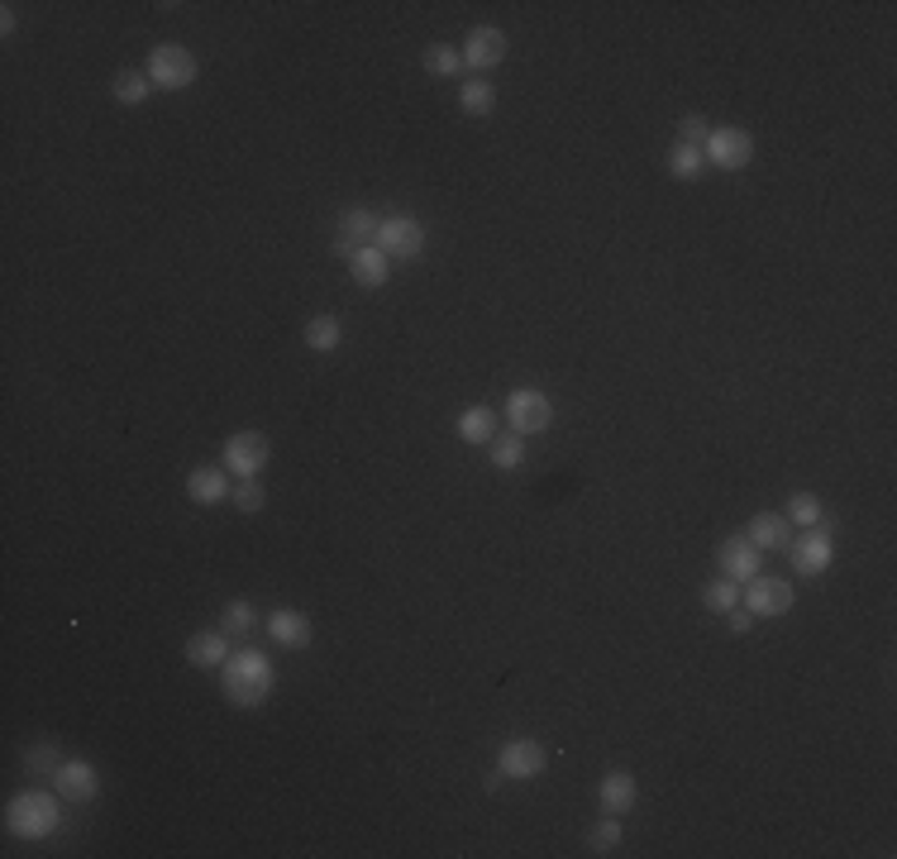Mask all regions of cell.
I'll list each match as a JSON object with an SVG mask.
<instances>
[{"mask_svg": "<svg viewBox=\"0 0 897 859\" xmlns=\"http://www.w3.org/2000/svg\"><path fill=\"white\" fill-rule=\"evenodd\" d=\"M377 216H373V210H368V206H353V210H345V216H339V230H335V244H329V248H335V258H353V254H359V248H368V244H377Z\"/></svg>", "mask_w": 897, "mask_h": 859, "instance_id": "8fae6325", "label": "cell"}, {"mask_svg": "<svg viewBox=\"0 0 897 859\" xmlns=\"http://www.w3.org/2000/svg\"><path fill=\"white\" fill-rule=\"evenodd\" d=\"M636 802H640L636 774L616 769V774H606V778H602V788H597V808H602L606 816H626V812H636Z\"/></svg>", "mask_w": 897, "mask_h": 859, "instance_id": "e0dca14e", "label": "cell"}, {"mask_svg": "<svg viewBox=\"0 0 897 859\" xmlns=\"http://www.w3.org/2000/svg\"><path fill=\"white\" fill-rule=\"evenodd\" d=\"M62 826V792H20V798H10L5 808V831L15 840H48L58 836Z\"/></svg>", "mask_w": 897, "mask_h": 859, "instance_id": "7a4b0ae2", "label": "cell"}, {"mask_svg": "<svg viewBox=\"0 0 897 859\" xmlns=\"http://www.w3.org/2000/svg\"><path fill=\"white\" fill-rule=\"evenodd\" d=\"M254 626H258V612H254V602H248V597H234V602L220 606V630H224L230 640L254 636Z\"/></svg>", "mask_w": 897, "mask_h": 859, "instance_id": "d4e9b609", "label": "cell"}, {"mask_svg": "<svg viewBox=\"0 0 897 859\" xmlns=\"http://www.w3.org/2000/svg\"><path fill=\"white\" fill-rule=\"evenodd\" d=\"M497 62H506V34H501L497 24H478V30L464 38V68L473 77H487Z\"/></svg>", "mask_w": 897, "mask_h": 859, "instance_id": "7c38bea8", "label": "cell"}, {"mask_svg": "<svg viewBox=\"0 0 897 859\" xmlns=\"http://www.w3.org/2000/svg\"><path fill=\"white\" fill-rule=\"evenodd\" d=\"M230 501L240 507L244 515H258L263 507H268V492H263V478H240L234 483V492H230Z\"/></svg>", "mask_w": 897, "mask_h": 859, "instance_id": "1f68e13d", "label": "cell"}, {"mask_svg": "<svg viewBox=\"0 0 897 859\" xmlns=\"http://www.w3.org/2000/svg\"><path fill=\"white\" fill-rule=\"evenodd\" d=\"M143 72L153 77L158 91H187L196 77H201V62H196V53L182 48V44H158L149 53V68Z\"/></svg>", "mask_w": 897, "mask_h": 859, "instance_id": "3957f363", "label": "cell"}, {"mask_svg": "<svg viewBox=\"0 0 897 859\" xmlns=\"http://www.w3.org/2000/svg\"><path fill=\"white\" fill-rule=\"evenodd\" d=\"M268 458H272V444L263 430H240L224 440V473H234V478H263Z\"/></svg>", "mask_w": 897, "mask_h": 859, "instance_id": "8992f818", "label": "cell"}, {"mask_svg": "<svg viewBox=\"0 0 897 859\" xmlns=\"http://www.w3.org/2000/svg\"><path fill=\"white\" fill-rule=\"evenodd\" d=\"M745 535H749V545H755L759 554H778V549L793 545V521H788L783 511H759L755 521L745 525Z\"/></svg>", "mask_w": 897, "mask_h": 859, "instance_id": "2e32d148", "label": "cell"}, {"mask_svg": "<svg viewBox=\"0 0 897 859\" xmlns=\"http://www.w3.org/2000/svg\"><path fill=\"white\" fill-rule=\"evenodd\" d=\"M822 515H826V507H822V497H816V492H793V497H788V521L802 525V531L822 525Z\"/></svg>", "mask_w": 897, "mask_h": 859, "instance_id": "f546056e", "label": "cell"}, {"mask_svg": "<svg viewBox=\"0 0 897 859\" xmlns=\"http://www.w3.org/2000/svg\"><path fill=\"white\" fill-rule=\"evenodd\" d=\"M545 745H539L535 735H516V740H506V745L497 750V769L506 774V778H521V783H531V778L545 774Z\"/></svg>", "mask_w": 897, "mask_h": 859, "instance_id": "9c48e42d", "label": "cell"}, {"mask_svg": "<svg viewBox=\"0 0 897 859\" xmlns=\"http://www.w3.org/2000/svg\"><path fill=\"white\" fill-rule=\"evenodd\" d=\"M301 339H306V349H315V353H335L339 344H345V325H339V315H311Z\"/></svg>", "mask_w": 897, "mask_h": 859, "instance_id": "cb8c5ba5", "label": "cell"}, {"mask_svg": "<svg viewBox=\"0 0 897 859\" xmlns=\"http://www.w3.org/2000/svg\"><path fill=\"white\" fill-rule=\"evenodd\" d=\"M230 478H224V468H191L187 473V497L196 501V507H220V501H230Z\"/></svg>", "mask_w": 897, "mask_h": 859, "instance_id": "ffe728a7", "label": "cell"}, {"mask_svg": "<svg viewBox=\"0 0 897 859\" xmlns=\"http://www.w3.org/2000/svg\"><path fill=\"white\" fill-rule=\"evenodd\" d=\"M487 454H492V468H501V473L521 468V464H525V434H516V430H497V434H492V444H487Z\"/></svg>", "mask_w": 897, "mask_h": 859, "instance_id": "484cf974", "label": "cell"}, {"mask_svg": "<svg viewBox=\"0 0 897 859\" xmlns=\"http://www.w3.org/2000/svg\"><path fill=\"white\" fill-rule=\"evenodd\" d=\"M501 783H506V774H501V769H492V774H487V778H482V788H487V792H497Z\"/></svg>", "mask_w": 897, "mask_h": 859, "instance_id": "d590c367", "label": "cell"}, {"mask_svg": "<svg viewBox=\"0 0 897 859\" xmlns=\"http://www.w3.org/2000/svg\"><path fill=\"white\" fill-rule=\"evenodd\" d=\"M263 630H268L272 645H282V650H306V645L315 640V626L306 612H296V606H277V612L263 620Z\"/></svg>", "mask_w": 897, "mask_h": 859, "instance_id": "5bb4252c", "label": "cell"}, {"mask_svg": "<svg viewBox=\"0 0 897 859\" xmlns=\"http://www.w3.org/2000/svg\"><path fill=\"white\" fill-rule=\"evenodd\" d=\"M458 105H464V115H473V120H487V115L497 111V86L487 82V77H468V82L458 86Z\"/></svg>", "mask_w": 897, "mask_h": 859, "instance_id": "7402d4cb", "label": "cell"}, {"mask_svg": "<svg viewBox=\"0 0 897 859\" xmlns=\"http://www.w3.org/2000/svg\"><path fill=\"white\" fill-rule=\"evenodd\" d=\"M53 788L62 792V802L86 808V802H96V792H101V774H96V764H86V759H62L58 774H53Z\"/></svg>", "mask_w": 897, "mask_h": 859, "instance_id": "4fadbf2b", "label": "cell"}, {"mask_svg": "<svg viewBox=\"0 0 897 859\" xmlns=\"http://www.w3.org/2000/svg\"><path fill=\"white\" fill-rule=\"evenodd\" d=\"M220 687H224V703H230V707L254 711V707H263V703L272 697L277 669H272V659L263 654V650H240V654L224 659Z\"/></svg>", "mask_w": 897, "mask_h": 859, "instance_id": "6da1fadb", "label": "cell"}, {"mask_svg": "<svg viewBox=\"0 0 897 859\" xmlns=\"http://www.w3.org/2000/svg\"><path fill=\"white\" fill-rule=\"evenodd\" d=\"M349 272H353V282H359L363 292H377V287L392 282V258L382 254L377 244H368V248H359V254L349 258Z\"/></svg>", "mask_w": 897, "mask_h": 859, "instance_id": "d6986e66", "label": "cell"}, {"mask_svg": "<svg viewBox=\"0 0 897 859\" xmlns=\"http://www.w3.org/2000/svg\"><path fill=\"white\" fill-rule=\"evenodd\" d=\"M741 602H745V612L755 616V620H773V616H788V612H793V602H797V588L788 583V578H769V573H755V578H749V583H745Z\"/></svg>", "mask_w": 897, "mask_h": 859, "instance_id": "277c9868", "label": "cell"}, {"mask_svg": "<svg viewBox=\"0 0 897 859\" xmlns=\"http://www.w3.org/2000/svg\"><path fill=\"white\" fill-rule=\"evenodd\" d=\"M58 764H62V755H58V745H30L24 750V769L30 774H58Z\"/></svg>", "mask_w": 897, "mask_h": 859, "instance_id": "d6a6232c", "label": "cell"}, {"mask_svg": "<svg viewBox=\"0 0 897 859\" xmlns=\"http://www.w3.org/2000/svg\"><path fill=\"white\" fill-rule=\"evenodd\" d=\"M707 135H711V120H707V115H683V120H678V143H692V149H702Z\"/></svg>", "mask_w": 897, "mask_h": 859, "instance_id": "836d02e7", "label": "cell"}, {"mask_svg": "<svg viewBox=\"0 0 897 859\" xmlns=\"http://www.w3.org/2000/svg\"><path fill=\"white\" fill-rule=\"evenodd\" d=\"M788 549H793L797 578H816V573H826V568L836 564V539H830V531H822V525L793 535V545H788Z\"/></svg>", "mask_w": 897, "mask_h": 859, "instance_id": "30bf717a", "label": "cell"}, {"mask_svg": "<svg viewBox=\"0 0 897 859\" xmlns=\"http://www.w3.org/2000/svg\"><path fill=\"white\" fill-rule=\"evenodd\" d=\"M234 650H230V636L215 626V630H196V636L187 640V664L191 669H224V659H230Z\"/></svg>", "mask_w": 897, "mask_h": 859, "instance_id": "ac0fdd59", "label": "cell"}, {"mask_svg": "<svg viewBox=\"0 0 897 859\" xmlns=\"http://www.w3.org/2000/svg\"><path fill=\"white\" fill-rule=\"evenodd\" d=\"M616 845H621V816H602V822L587 831V850L592 855H611Z\"/></svg>", "mask_w": 897, "mask_h": 859, "instance_id": "4dcf8cb0", "label": "cell"}, {"mask_svg": "<svg viewBox=\"0 0 897 859\" xmlns=\"http://www.w3.org/2000/svg\"><path fill=\"white\" fill-rule=\"evenodd\" d=\"M668 172L678 182H697L707 172V158H702V149H692V143H678L673 139V149H668Z\"/></svg>", "mask_w": 897, "mask_h": 859, "instance_id": "83f0119b", "label": "cell"}, {"mask_svg": "<svg viewBox=\"0 0 897 859\" xmlns=\"http://www.w3.org/2000/svg\"><path fill=\"white\" fill-rule=\"evenodd\" d=\"M420 68H426L430 77H458V72H464V48L430 44L426 53H420Z\"/></svg>", "mask_w": 897, "mask_h": 859, "instance_id": "4316f807", "label": "cell"}, {"mask_svg": "<svg viewBox=\"0 0 897 859\" xmlns=\"http://www.w3.org/2000/svg\"><path fill=\"white\" fill-rule=\"evenodd\" d=\"M702 606L707 612H717V616H725L731 606H741V583H731V578H711V583H702Z\"/></svg>", "mask_w": 897, "mask_h": 859, "instance_id": "f1b7e54d", "label": "cell"}, {"mask_svg": "<svg viewBox=\"0 0 897 859\" xmlns=\"http://www.w3.org/2000/svg\"><path fill=\"white\" fill-rule=\"evenodd\" d=\"M506 420H511V430L516 434H545L549 430V420H554V402L539 387H516L506 396Z\"/></svg>", "mask_w": 897, "mask_h": 859, "instance_id": "ba28073f", "label": "cell"}, {"mask_svg": "<svg viewBox=\"0 0 897 859\" xmlns=\"http://www.w3.org/2000/svg\"><path fill=\"white\" fill-rule=\"evenodd\" d=\"M377 248L387 258H401V263H411L426 254V224H420L416 216H382L377 224Z\"/></svg>", "mask_w": 897, "mask_h": 859, "instance_id": "52a82bcc", "label": "cell"}, {"mask_svg": "<svg viewBox=\"0 0 897 859\" xmlns=\"http://www.w3.org/2000/svg\"><path fill=\"white\" fill-rule=\"evenodd\" d=\"M725 626H731V630H735V636H745V630H749V626H755V616H749V612H745V606H731V612H725Z\"/></svg>", "mask_w": 897, "mask_h": 859, "instance_id": "e575fe53", "label": "cell"}, {"mask_svg": "<svg viewBox=\"0 0 897 859\" xmlns=\"http://www.w3.org/2000/svg\"><path fill=\"white\" fill-rule=\"evenodd\" d=\"M0 30L15 34V5H5V15H0Z\"/></svg>", "mask_w": 897, "mask_h": 859, "instance_id": "8d00e7d4", "label": "cell"}, {"mask_svg": "<svg viewBox=\"0 0 897 859\" xmlns=\"http://www.w3.org/2000/svg\"><path fill=\"white\" fill-rule=\"evenodd\" d=\"M702 158H707V167L741 172V167H749V158H755V135H749V129H735V125H711Z\"/></svg>", "mask_w": 897, "mask_h": 859, "instance_id": "5b68a950", "label": "cell"}, {"mask_svg": "<svg viewBox=\"0 0 897 859\" xmlns=\"http://www.w3.org/2000/svg\"><path fill=\"white\" fill-rule=\"evenodd\" d=\"M153 77L143 72V68H125V72H115V82H110V96L120 101V105H143L153 96Z\"/></svg>", "mask_w": 897, "mask_h": 859, "instance_id": "603a6c76", "label": "cell"}, {"mask_svg": "<svg viewBox=\"0 0 897 859\" xmlns=\"http://www.w3.org/2000/svg\"><path fill=\"white\" fill-rule=\"evenodd\" d=\"M454 430H458V440H464V444H492L497 411H492V406H464L458 420H454Z\"/></svg>", "mask_w": 897, "mask_h": 859, "instance_id": "44dd1931", "label": "cell"}, {"mask_svg": "<svg viewBox=\"0 0 897 859\" xmlns=\"http://www.w3.org/2000/svg\"><path fill=\"white\" fill-rule=\"evenodd\" d=\"M721 573L731 578V583H749L755 573H764V554L749 545V535H731L721 539Z\"/></svg>", "mask_w": 897, "mask_h": 859, "instance_id": "9a60e30c", "label": "cell"}]
</instances>
